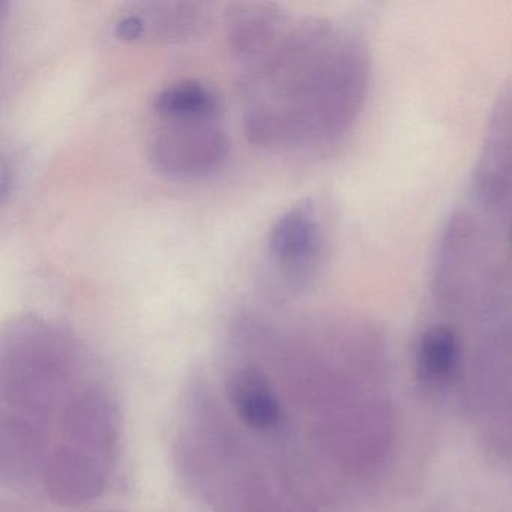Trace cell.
I'll list each match as a JSON object with an SVG mask.
<instances>
[{
    "label": "cell",
    "instance_id": "6da1fadb",
    "mask_svg": "<svg viewBox=\"0 0 512 512\" xmlns=\"http://www.w3.org/2000/svg\"><path fill=\"white\" fill-rule=\"evenodd\" d=\"M235 64L245 136L260 148L335 142L364 104L367 53L352 31L331 20L286 13L268 41Z\"/></svg>",
    "mask_w": 512,
    "mask_h": 512
},
{
    "label": "cell",
    "instance_id": "2e32d148",
    "mask_svg": "<svg viewBox=\"0 0 512 512\" xmlns=\"http://www.w3.org/2000/svg\"><path fill=\"white\" fill-rule=\"evenodd\" d=\"M100 512H113V511H100Z\"/></svg>",
    "mask_w": 512,
    "mask_h": 512
},
{
    "label": "cell",
    "instance_id": "8992f818",
    "mask_svg": "<svg viewBox=\"0 0 512 512\" xmlns=\"http://www.w3.org/2000/svg\"><path fill=\"white\" fill-rule=\"evenodd\" d=\"M209 25L206 5L196 2H134L122 8L113 34L125 43L184 44L202 37Z\"/></svg>",
    "mask_w": 512,
    "mask_h": 512
},
{
    "label": "cell",
    "instance_id": "7c38bea8",
    "mask_svg": "<svg viewBox=\"0 0 512 512\" xmlns=\"http://www.w3.org/2000/svg\"><path fill=\"white\" fill-rule=\"evenodd\" d=\"M154 118L220 116L223 103L214 88L202 80H178L161 89L152 100Z\"/></svg>",
    "mask_w": 512,
    "mask_h": 512
},
{
    "label": "cell",
    "instance_id": "7a4b0ae2",
    "mask_svg": "<svg viewBox=\"0 0 512 512\" xmlns=\"http://www.w3.org/2000/svg\"><path fill=\"white\" fill-rule=\"evenodd\" d=\"M74 344L55 323L38 316L14 319L2 343V400L11 413L37 419L50 409Z\"/></svg>",
    "mask_w": 512,
    "mask_h": 512
},
{
    "label": "cell",
    "instance_id": "ba28073f",
    "mask_svg": "<svg viewBox=\"0 0 512 512\" xmlns=\"http://www.w3.org/2000/svg\"><path fill=\"white\" fill-rule=\"evenodd\" d=\"M64 439L115 463L121 440V413L104 386L91 385L74 395L62 418Z\"/></svg>",
    "mask_w": 512,
    "mask_h": 512
},
{
    "label": "cell",
    "instance_id": "3957f363",
    "mask_svg": "<svg viewBox=\"0 0 512 512\" xmlns=\"http://www.w3.org/2000/svg\"><path fill=\"white\" fill-rule=\"evenodd\" d=\"M398 434L397 410L380 395H364L334 407L319 430L326 457L356 479L376 476L388 466Z\"/></svg>",
    "mask_w": 512,
    "mask_h": 512
},
{
    "label": "cell",
    "instance_id": "52a82bcc",
    "mask_svg": "<svg viewBox=\"0 0 512 512\" xmlns=\"http://www.w3.org/2000/svg\"><path fill=\"white\" fill-rule=\"evenodd\" d=\"M113 461L65 442L44 464L47 496L62 508H77L94 502L106 491Z\"/></svg>",
    "mask_w": 512,
    "mask_h": 512
},
{
    "label": "cell",
    "instance_id": "9c48e42d",
    "mask_svg": "<svg viewBox=\"0 0 512 512\" xmlns=\"http://www.w3.org/2000/svg\"><path fill=\"white\" fill-rule=\"evenodd\" d=\"M227 403L239 421L256 433H275L284 425V409L271 380L260 368L242 365L227 376Z\"/></svg>",
    "mask_w": 512,
    "mask_h": 512
},
{
    "label": "cell",
    "instance_id": "5bb4252c",
    "mask_svg": "<svg viewBox=\"0 0 512 512\" xmlns=\"http://www.w3.org/2000/svg\"><path fill=\"white\" fill-rule=\"evenodd\" d=\"M19 155L16 152L7 154L4 152L2 157V200L7 203L8 197L16 191L19 184L20 163Z\"/></svg>",
    "mask_w": 512,
    "mask_h": 512
},
{
    "label": "cell",
    "instance_id": "9a60e30c",
    "mask_svg": "<svg viewBox=\"0 0 512 512\" xmlns=\"http://www.w3.org/2000/svg\"><path fill=\"white\" fill-rule=\"evenodd\" d=\"M511 247H512V230H511Z\"/></svg>",
    "mask_w": 512,
    "mask_h": 512
},
{
    "label": "cell",
    "instance_id": "4fadbf2b",
    "mask_svg": "<svg viewBox=\"0 0 512 512\" xmlns=\"http://www.w3.org/2000/svg\"><path fill=\"white\" fill-rule=\"evenodd\" d=\"M484 442L491 454L512 463V404L488 416Z\"/></svg>",
    "mask_w": 512,
    "mask_h": 512
},
{
    "label": "cell",
    "instance_id": "277c9868",
    "mask_svg": "<svg viewBox=\"0 0 512 512\" xmlns=\"http://www.w3.org/2000/svg\"><path fill=\"white\" fill-rule=\"evenodd\" d=\"M148 157L158 173L176 181L214 175L230 157L223 115L155 118Z\"/></svg>",
    "mask_w": 512,
    "mask_h": 512
},
{
    "label": "cell",
    "instance_id": "5b68a950",
    "mask_svg": "<svg viewBox=\"0 0 512 512\" xmlns=\"http://www.w3.org/2000/svg\"><path fill=\"white\" fill-rule=\"evenodd\" d=\"M325 245V230L313 202L304 200L284 211L266 236L272 292L286 298L307 290L322 268Z\"/></svg>",
    "mask_w": 512,
    "mask_h": 512
},
{
    "label": "cell",
    "instance_id": "30bf717a",
    "mask_svg": "<svg viewBox=\"0 0 512 512\" xmlns=\"http://www.w3.org/2000/svg\"><path fill=\"white\" fill-rule=\"evenodd\" d=\"M416 376L431 389L460 383L464 367L463 340L454 326L436 323L422 332L415 352Z\"/></svg>",
    "mask_w": 512,
    "mask_h": 512
},
{
    "label": "cell",
    "instance_id": "8fae6325",
    "mask_svg": "<svg viewBox=\"0 0 512 512\" xmlns=\"http://www.w3.org/2000/svg\"><path fill=\"white\" fill-rule=\"evenodd\" d=\"M512 97V95H511ZM512 190V98L497 110L476 172V191L485 205L497 206Z\"/></svg>",
    "mask_w": 512,
    "mask_h": 512
}]
</instances>
